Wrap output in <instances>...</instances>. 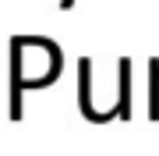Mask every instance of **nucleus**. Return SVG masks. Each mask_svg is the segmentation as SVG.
Returning a JSON list of instances; mask_svg holds the SVG:
<instances>
[{
  "mask_svg": "<svg viewBox=\"0 0 159 156\" xmlns=\"http://www.w3.org/2000/svg\"><path fill=\"white\" fill-rule=\"evenodd\" d=\"M148 121H159V60L148 64Z\"/></svg>",
  "mask_w": 159,
  "mask_h": 156,
  "instance_id": "nucleus-3",
  "label": "nucleus"
},
{
  "mask_svg": "<svg viewBox=\"0 0 159 156\" xmlns=\"http://www.w3.org/2000/svg\"><path fill=\"white\" fill-rule=\"evenodd\" d=\"M60 7H64V11H71V7H74V0H60Z\"/></svg>",
  "mask_w": 159,
  "mask_h": 156,
  "instance_id": "nucleus-4",
  "label": "nucleus"
},
{
  "mask_svg": "<svg viewBox=\"0 0 159 156\" xmlns=\"http://www.w3.org/2000/svg\"><path fill=\"white\" fill-rule=\"evenodd\" d=\"M131 117V60H120V92H117V121Z\"/></svg>",
  "mask_w": 159,
  "mask_h": 156,
  "instance_id": "nucleus-2",
  "label": "nucleus"
},
{
  "mask_svg": "<svg viewBox=\"0 0 159 156\" xmlns=\"http://www.w3.org/2000/svg\"><path fill=\"white\" fill-rule=\"evenodd\" d=\"M60 75V46L39 35L11 39V121L21 117L25 89H39Z\"/></svg>",
  "mask_w": 159,
  "mask_h": 156,
  "instance_id": "nucleus-1",
  "label": "nucleus"
}]
</instances>
